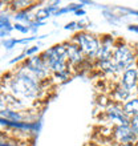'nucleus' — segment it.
Wrapping results in <instances>:
<instances>
[{"label":"nucleus","mask_w":138,"mask_h":146,"mask_svg":"<svg viewBox=\"0 0 138 146\" xmlns=\"http://www.w3.org/2000/svg\"><path fill=\"white\" fill-rule=\"evenodd\" d=\"M58 81H40L21 62L8 69L1 76V92H7L29 106L44 109L56 97Z\"/></svg>","instance_id":"f257e3e1"},{"label":"nucleus","mask_w":138,"mask_h":146,"mask_svg":"<svg viewBox=\"0 0 138 146\" xmlns=\"http://www.w3.org/2000/svg\"><path fill=\"white\" fill-rule=\"evenodd\" d=\"M89 139L107 146H119L134 143L138 139L130 125H111L96 122L90 126Z\"/></svg>","instance_id":"f03ea898"},{"label":"nucleus","mask_w":138,"mask_h":146,"mask_svg":"<svg viewBox=\"0 0 138 146\" xmlns=\"http://www.w3.org/2000/svg\"><path fill=\"white\" fill-rule=\"evenodd\" d=\"M135 42H131L125 37H115L114 40V49L111 61L114 62L117 69L122 73L125 69L134 65L138 60V48Z\"/></svg>","instance_id":"7ed1b4c3"},{"label":"nucleus","mask_w":138,"mask_h":146,"mask_svg":"<svg viewBox=\"0 0 138 146\" xmlns=\"http://www.w3.org/2000/svg\"><path fill=\"white\" fill-rule=\"evenodd\" d=\"M72 41H74L77 45L81 48L82 53L85 54V57L88 58L89 61H93L96 60L97 54H98V50L101 48V38L100 35H96V33H92L89 31H80L74 33V35L70 37Z\"/></svg>","instance_id":"20e7f679"},{"label":"nucleus","mask_w":138,"mask_h":146,"mask_svg":"<svg viewBox=\"0 0 138 146\" xmlns=\"http://www.w3.org/2000/svg\"><path fill=\"white\" fill-rule=\"evenodd\" d=\"M93 118L100 123L111 125H130V117H127L121 105H110L107 108L97 109L93 113Z\"/></svg>","instance_id":"39448f33"},{"label":"nucleus","mask_w":138,"mask_h":146,"mask_svg":"<svg viewBox=\"0 0 138 146\" xmlns=\"http://www.w3.org/2000/svg\"><path fill=\"white\" fill-rule=\"evenodd\" d=\"M121 82L133 96H135L138 86V62L123 70L121 74Z\"/></svg>","instance_id":"423d86ee"},{"label":"nucleus","mask_w":138,"mask_h":146,"mask_svg":"<svg viewBox=\"0 0 138 146\" xmlns=\"http://www.w3.org/2000/svg\"><path fill=\"white\" fill-rule=\"evenodd\" d=\"M5 9L11 12H21L28 11L34 5L40 4V1H31V0H17V1H5Z\"/></svg>","instance_id":"0eeeda50"},{"label":"nucleus","mask_w":138,"mask_h":146,"mask_svg":"<svg viewBox=\"0 0 138 146\" xmlns=\"http://www.w3.org/2000/svg\"><path fill=\"white\" fill-rule=\"evenodd\" d=\"M122 109H123V111L126 113L127 117H130V118L138 115V97L137 96L130 97V98L122 105Z\"/></svg>","instance_id":"6e6552de"},{"label":"nucleus","mask_w":138,"mask_h":146,"mask_svg":"<svg viewBox=\"0 0 138 146\" xmlns=\"http://www.w3.org/2000/svg\"><path fill=\"white\" fill-rule=\"evenodd\" d=\"M130 127L133 129V131H134L135 135L138 137V115L130 118Z\"/></svg>","instance_id":"1a4fd4ad"},{"label":"nucleus","mask_w":138,"mask_h":146,"mask_svg":"<svg viewBox=\"0 0 138 146\" xmlns=\"http://www.w3.org/2000/svg\"><path fill=\"white\" fill-rule=\"evenodd\" d=\"M119 146H134V143H123V145H119Z\"/></svg>","instance_id":"9d476101"},{"label":"nucleus","mask_w":138,"mask_h":146,"mask_svg":"<svg viewBox=\"0 0 138 146\" xmlns=\"http://www.w3.org/2000/svg\"><path fill=\"white\" fill-rule=\"evenodd\" d=\"M134 146H138V139H137V141H135V142H134Z\"/></svg>","instance_id":"9b49d317"}]
</instances>
